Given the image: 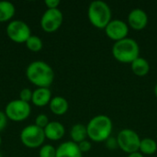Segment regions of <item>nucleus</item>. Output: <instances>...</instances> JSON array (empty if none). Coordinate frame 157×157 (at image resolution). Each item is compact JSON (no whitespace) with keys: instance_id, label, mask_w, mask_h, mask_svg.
Wrapping results in <instances>:
<instances>
[{"instance_id":"1","label":"nucleus","mask_w":157,"mask_h":157,"mask_svg":"<svg viewBox=\"0 0 157 157\" xmlns=\"http://www.w3.org/2000/svg\"><path fill=\"white\" fill-rule=\"evenodd\" d=\"M26 75L29 81L39 88H48L54 79L52 68L42 61H35L29 63L26 70Z\"/></svg>"},{"instance_id":"2","label":"nucleus","mask_w":157,"mask_h":157,"mask_svg":"<svg viewBox=\"0 0 157 157\" xmlns=\"http://www.w3.org/2000/svg\"><path fill=\"white\" fill-rule=\"evenodd\" d=\"M113 123L107 115H97L93 117L86 125L87 137L95 143L106 142L111 135Z\"/></svg>"},{"instance_id":"3","label":"nucleus","mask_w":157,"mask_h":157,"mask_svg":"<svg viewBox=\"0 0 157 157\" xmlns=\"http://www.w3.org/2000/svg\"><path fill=\"white\" fill-rule=\"evenodd\" d=\"M112 55L119 63H132L140 57V46L135 40L126 38L113 44Z\"/></svg>"},{"instance_id":"4","label":"nucleus","mask_w":157,"mask_h":157,"mask_svg":"<svg viewBox=\"0 0 157 157\" xmlns=\"http://www.w3.org/2000/svg\"><path fill=\"white\" fill-rule=\"evenodd\" d=\"M111 9L109 6L101 0L93 1L90 3L87 9V17L89 22L97 29H102L108 26L112 20Z\"/></svg>"},{"instance_id":"5","label":"nucleus","mask_w":157,"mask_h":157,"mask_svg":"<svg viewBox=\"0 0 157 157\" xmlns=\"http://www.w3.org/2000/svg\"><path fill=\"white\" fill-rule=\"evenodd\" d=\"M117 141L119 148H121L124 153L130 155L139 152L142 139L135 131L132 129H123L119 132Z\"/></svg>"},{"instance_id":"6","label":"nucleus","mask_w":157,"mask_h":157,"mask_svg":"<svg viewBox=\"0 0 157 157\" xmlns=\"http://www.w3.org/2000/svg\"><path fill=\"white\" fill-rule=\"evenodd\" d=\"M45 138L44 130L39 128L35 124L25 127L20 133L21 143L30 149L40 147L43 144Z\"/></svg>"},{"instance_id":"7","label":"nucleus","mask_w":157,"mask_h":157,"mask_svg":"<svg viewBox=\"0 0 157 157\" xmlns=\"http://www.w3.org/2000/svg\"><path fill=\"white\" fill-rule=\"evenodd\" d=\"M30 106L29 103L24 102L20 99H15L7 103L6 106L5 113L7 119L18 122L23 121L30 115Z\"/></svg>"},{"instance_id":"8","label":"nucleus","mask_w":157,"mask_h":157,"mask_svg":"<svg viewBox=\"0 0 157 157\" xmlns=\"http://www.w3.org/2000/svg\"><path fill=\"white\" fill-rule=\"evenodd\" d=\"M6 34L8 38L17 43L26 42L31 36L29 27L22 20H13L6 27Z\"/></svg>"},{"instance_id":"9","label":"nucleus","mask_w":157,"mask_h":157,"mask_svg":"<svg viewBox=\"0 0 157 157\" xmlns=\"http://www.w3.org/2000/svg\"><path fill=\"white\" fill-rule=\"evenodd\" d=\"M63 20V13L60 9H47L41 17L40 27L48 33L55 32L62 26Z\"/></svg>"},{"instance_id":"10","label":"nucleus","mask_w":157,"mask_h":157,"mask_svg":"<svg viewBox=\"0 0 157 157\" xmlns=\"http://www.w3.org/2000/svg\"><path fill=\"white\" fill-rule=\"evenodd\" d=\"M129 29L128 23L125 21L121 19H112L105 28V32L109 39L117 42L128 38Z\"/></svg>"},{"instance_id":"11","label":"nucleus","mask_w":157,"mask_h":157,"mask_svg":"<svg viewBox=\"0 0 157 157\" xmlns=\"http://www.w3.org/2000/svg\"><path fill=\"white\" fill-rule=\"evenodd\" d=\"M148 15L141 8L132 9L128 15V26L134 30L140 31L146 28L148 24Z\"/></svg>"},{"instance_id":"12","label":"nucleus","mask_w":157,"mask_h":157,"mask_svg":"<svg viewBox=\"0 0 157 157\" xmlns=\"http://www.w3.org/2000/svg\"><path fill=\"white\" fill-rule=\"evenodd\" d=\"M56 157H83L78 144L69 141L61 144L56 149Z\"/></svg>"},{"instance_id":"13","label":"nucleus","mask_w":157,"mask_h":157,"mask_svg":"<svg viewBox=\"0 0 157 157\" xmlns=\"http://www.w3.org/2000/svg\"><path fill=\"white\" fill-rule=\"evenodd\" d=\"M45 137L51 141L61 140L65 134V129L61 122L51 121L44 129Z\"/></svg>"},{"instance_id":"14","label":"nucleus","mask_w":157,"mask_h":157,"mask_svg":"<svg viewBox=\"0 0 157 157\" xmlns=\"http://www.w3.org/2000/svg\"><path fill=\"white\" fill-rule=\"evenodd\" d=\"M52 100V92L49 88L40 87L32 93V103L37 107H44L50 104Z\"/></svg>"},{"instance_id":"15","label":"nucleus","mask_w":157,"mask_h":157,"mask_svg":"<svg viewBox=\"0 0 157 157\" xmlns=\"http://www.w3.org/2000/svg\"><path fill=\"white\" fill-rule=\"evenodd\" d=\"M50 109L51 111L58 116H62L65 114L69 109L68 101L63 97H54L52 98L50 102Z\"/></svg>"},{"instance_id":"16","label":"nucleus","mask_w":157,"mask_h":157,"mask_svg":"<svg viewBox=\"0 0 157 157\" xmlns=\"http://www.w3.org/2000/svg\"><path fill=\"white\" fill-rule=\"evenodd\" d=\"M131 68L135 75L144 77L150 72V63L146 59L139 57L131 63Z\"/></svg>"},{"instance_id":"17","label":"nucleus","mask_w":157,"mask_h":157,"mask_svg":"<svg viewBox=\"0 0 157 157\" xmlns=\"http://www.w3.org/2000/svg\"><path fill=\"white\" fill-rule=\"evenodd\" d=\"M70 136H71L72 142H74L77 144H80L81 142L86 140V138H87L86 126H85L81 123L75 124L70 131Z\"/></svg>"},{"instance_id":"18","label":"nucleus","mask_w":157,"mask_h":157,"mask_svg":"<svg viewBox=\"0 0 157 157\" xmlns=\"http://www.w3.org/2000/svg\"><path fill=\"white\" fill-rule=\"evenodd\" d=\"M15 15V6L9 1H0V22L10 20Z\"/></svg>"},{"instance_id":"19","label":"nucleus","mask_w":157,"mask_h":157,"mask_svg":"<svg viewBox=\"0 0 157 157\" xmlns=\"http://www.w3.org/2000/svg\"><path fill=\"white\" fill-rule=\"evenodd\" d=\"M157 151V143L152 138H144L142 139L139 152L143 155H152L155 154Z\"/></svg>"},{"instance_id":"20","label":"nucleus","mask_w":157,"mask_h":157,"mask_svg":"<svg viewBox=\"0 0 157 157\" xmlns=\"http://www.w3.org/2000/svg\"><path fill=\"white\" fill-rule=\"evenodd\" d=\"M25 43H26L27 48L29 51L34 52H40L43 46V43H42V40H40V38H39L38 36H32V35L27 40V41Z\"/></svg>"},{"instance_id":"21","label":"nucleus","mask_w":157,"mask_h":157,"mask_svg":"<svg viewBox=\"0 0 157 157\" xmlns=\"http://www.w3.org/2000/svg\"><path fill=\"white\" fill-rule=\"evenodd\" d=\"M40 157H56V149L51 144L43 145L40 150Z\"/></svg>"},{"instance_id":"22","label":"nucleus","mask_w":157,"mask_h":157,"mask_svg":"<svg viewBox=\"0 0 157 157\" xmlns=\"http://www.w3.org/2000/svg\"><path fill=\"white\" fill-rule=\"evenodd\" d=\"M50 123L49 119L47 117V115L45 114H40L37 116L36 120H35V125L38 126L40 129H45V127Z\"/></svg>"},{"instance_id":"23","label":"nucleus","mask_w":157,"mask_h":157,"mask_svg":"<svg viewBox=\"0 0 157 157\" xmlns=\"http://www.w3.org/2000/svg\"><path fill=\"white\" fill-rule=\"evenodd\" d=\"M32 93H33V92H31L30 89H29V88H24V89H22V90L20 91V93H19V99L22 100V101H24V102L29 103V102L31 100V98H32Z\"/></svg>"},{"instance_id":"24","label":"nucleus","mask_w":157,"mask_h":157,"mask_svg":"<svg viewBox=\"0 0 157 157\" xmlns=\"http://www.w3.org/2000/svg\"><path fill=\"white\" fill-rule=\"evenodd\" d=\"M105 143H106L107 148L109 149V150H116L117 148H119V144H118L117 138H113V137L110 136Z\"/></svg>"},{"instance_id":"25","label":"nucleus","mask_w":157,"mask_h":157,"mask_svg":"<svg viewBox=\"0 0 157 157\" xmlns=\"http://www.w3.org/2000/svg\"><path fill=\"white\" fill-rule=\"evenodd\" d=\"M78 147H79L80 151H81L82 154H83V153H87V152H89V151L91 150V148H92V144H91V143H90L89 141L85 140V141L81 142L80 144H78Z\"/></svg>"},{"instance_id":"26","label":"nucleus","mask_w":157,"mask_h":157,"mask_svg":"<svg viewBox=\"0 0 157 157\" xmlns=\"http://www.w3.org/2000/svg\"><path fill=\"white\" fill-rule=\"evenodd\" d=\"M7 124V117L5 112L0 111V132H2Z\"/></svg>"},{"instance_id":"27","label":"nucleus","mask_w":157,"mask_h":157,"mask_svg":"<svg viewBox=\"0 0 157 157\" xmlns=\"http://www.w3.org/2000/svg\"><path fill=\"white\" fill-rule=\"evenodd\" d=\"M45 5L48 7V9H55L58 8V6L60 5L59 0H46Z\"/></svg>"},{"instance_id":"28","label":"nucleus","mask_w":157,"mask_h":157,"mask_svg":"<svg viewBox=\"0 0 157 157\" xmlns=\"http://www.w3.org/2000/svg\"><path fill=\"white\" fill-rule=\"evenodd\" d=\"M127 157H144V155L142 153H140V152H135V153H132V154L128 155Z\"/></svg>"},{"instance_id":"29","label":"nucleus","mask_w":157,"mask_h":157,"mask_svg":"<svg viewBox=\"0 0 157 157\" xmlns=\"http://www.w3.org/2000/svg\"><path fill=\"white\" fill-rule=\"evenodd\" d=\"M154 92H155V96L157 98V84L155 85V89H154Z\"/></svg>"},{"instance_id":"30","label":"nucleus","mask_w":157,"mask_h":157,"mask_svg":"<svg viewBox=\"0 0 157 157\" xmlns=\"http://www.w3.org/2000/svg\"><path fill=\"white\" fill-rule=\"evenodd\" d=\"M1 143H2V140H1V136H0V145H1Z\"/></svg>"},{"instance_id":"31","label":"nucleus","mask_w":157,"mask_h":157,"mask_svg":"<svg viewBox=\"0 0 157 157\" xmlns=\"http://www.w3.org/2000/svg\"><path fill=\"white\" fill-rule=\"evenodd\" d=\"M0 157H2V156H1V155H0Z\"/></svg>"}]
</instances>
